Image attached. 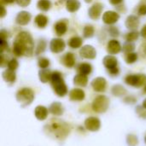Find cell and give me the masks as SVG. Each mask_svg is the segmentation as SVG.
<instances>
[{"label":"cell","instance_id":"obj_1","mask_svg":"<svg viewBox=\"0 0 146 146\" xmlns=\"http://www.w3.org/2000/svg\"><path fill=\"white\" fill-rule=\"evenodd\" d=\"M34 43L31 34L27 32H21L15 37L13 44V52L17 56H31L33 53Z\"/></svg>","mask_w":146,"mask_h":146},{"label":"cell","instance_id":"obj_2","mask_svg":"<svg viewBox=\"0 0 146 146\" xmlns=\"http://www.w3.org/2000/svg\"><path fill=\"white\" fill-rule=\"evenodd\" d=\"M51 86L54 89L56 94L59 97H64L68 93V88L64 83L62 75L60 72L55 71L52 73L51 76Z\"/></svg>","mask_w":146,"mask_h":146},{"label":"cell","instance_id":"obj_3","mask_svg":"<svg viewBox=\"0 0 146 146\" xmlns=\"http://www.w3.org/2000/svg\"><path fill=\"white\" fill-rule=\"evenodd\" d=\"M16 99L22 106H27L33 101L34 93L30 88H22L16 93Z\"/></svg>","mask_w":146,"mask_h":146},{"label":"cell","instance_id":"obj_4","mask_svg":"<svg viewBox=\"0 0 146 146\" xmlns=\"http://www.w3.org/2000/svg\"><path fill=\"white\" fill-rule=\"evenodd\" d=\"M50 129L54 134H56V137L62 139L65 138L69 133L68 126L66 123L58 121H53L50 125Z\"/></svg>","mask_w":146,"mask_h":146},{"label":"cell","instance_id":"obj_5","mask_svg":"<svg viewBox=\"0 0 146 146\" xmlns=\"http://www.w3.org/2000/svg\"><path fill=\"white\" fill-rule=\"evenodd\" d=\"M110 105L109 98L104 95L98 96L92 102V109L97 113H104Z\"/></svg>","mask_w":146,"mask_h":146},{"label":"cell","instance_id":"obj_6","mask_svg":"<svg viewBox=\"0 0 146 146\" xmlns=\"http://www.w3.org/2000/svg\"><path fill=\"white\" fill-rule=\"evenodd\" d=\"M104 67L108 69V72L112 76H116L119 74V68H118V61L116 57L114 56H106L103 60Z\"/></svg>","mask_w":146,"mask_h":146},{"label":"cell","instance_id":"obj_7","mask_svg":"<svg viewBox=\"0 0 146 146\" xmlns=\"http://www.w3.org/2000/svg\"><path fill=\"white\" fill-rule=\"evenodd\" d=\"M125 82L134 87H141L146 83V75L139 74H129L126 77Z\"/></svg>","mask_w":146,"mask_h":146},{"label":"cell","instance_id":"obj_8","mask_svg":"<svg viewBox=\"0 0 146 146\" xmlns=\"http://www.w3.org/2000/svg\"><path fill=\"white\" fill-rule=\"evenodd\" d=\"M65 42L62 38H53L50 44V49L53 53H61L65 49Z\"/></svg>","mask_w":146,"mask_h":146},{"label":"cell","instance_id":"obj_9","mask_svg":"<svg viewBox=\"0 0 146 146\" xmlns=\"http://www.w3.org/2000/svg\"><path fill=\"white\" fill-rule=\"evenodd\" d=\"M85 127L89 131L96 132L99 130L101 127V122L97 117H89L85 121Z\"/></svg>","mask_w":146,"mask_h":146},{"label":"cell","instance_id":"obj_10","mask_svg":"<svg viewBox=\"0 0 146 146\" xmlns=\"http://www.w3.org/2000/svg\"><path fill=\"white\" fill-rule=\"evenodd\" d=\"M104 9V5L100 3H94L88 10V15L91 19L92 20H98L102 14V10Z\"/></svg>","mask_w":146,"mask_h":146},{"label":"cell","instance_id":"obj_11","mask_svg":"<svg viewBox=\"0 0 146 146\" xmlns=\"http://www.w3.org/2000/svg\"><path fill=\"white\" fill-rule=\"evenodd\" d=\"M80 55L86 59H94L97 56V51L92 45H85L80 50Z\"/></svg>","mask_w":146,"mask_h":146},{"label":"cell","instance_id":"obj_12","mask_svg":"<svg viewBox=\"0 0 146 146\" xmlns=\"http://www.w3.org/2000/svg\"><path fill=\"white\" fill-rule=\"evenodd\" d=\"M107 86L106 80L103 77H98L92 81V86L94 91L98 92H103L105 91Z\"/></svg>","mask_w":146,"mask_h":146},{"label":"cell","instance_id":"obj_13","mask_svg":"<svg viewBox=\"0 0 146 146\" xmlns=\"http://www.w3.org/2000/svg\"><path fill=\"white\" fill-rule=\"evenodd\" d=\"M120 19V15L115 11H106L103 15V21L105 24H115Z\"/></svg>","mask_w":146,"mask_h":146},{"label":"cell","instance_id":"obj_14","mask_svg":"<svg viewBox=\"0 0 146 146\" xmlns=\"http://www.w3.org/2000/svg\"><path fill=\"white\" fill-rule=\"evenodd\" d=\"M31 18H32V15L29 12L21 11L18 13V15L15 17V22L18 25L25 26V25H27L29 23V21H31Z\"/></svg>","mask_w":146,"mask_h":146},{"label":"cell","instance_id":"obj_15","mask_svg":"<svg viewBox=\"0 0 146 146\" xmlns=\"http://www.w3.org/2000/svg\"><path fill=\"white\" fill-rule=\"evenodd\" d=\"M121 50V45L120 42L116 39L110 40L107 44V51L110 55H115L118 54Z\"/></svg>","mask_w":146,"mask_h":146},{"label":"cell","instance_id":"obj_16","mask_svg":"<svg viewBox=\"0 0 146 146\" xmlns=\"http://www.w3.org/2000/svg\"><path fill=\"white\" fill-rule=\"evenodd\" d=\"M139 19L136 16V15H129L127 20H126V27L128 29H131L133 31H134L135 29H137L139 26Z\"/></svg>","mask_w":146,"mask_h":146},{"label":"cell","instance_id":"obj_17","mask_svg":"<svg viewBox=\"0 0 146 146\" xmlns=\"http://www.w3.org/2000/svg\"><path fill=\"white\" fill-rule=\"evenodd\" d=\"M85 96L84 91L79 88H74L69 92V98L72 101H82L85 98Z\"/></svg>","mask_w":146,"mask_h":146},{"label":"cell","instance_id":"obj_18","mask_svg":"<svg viewBox=\"0 0 146 146\" xmlns=\"http://www.w3.org/2000/svg\"><path fill=\"white\" fill-rule=\"evenodd\" d=\"M62 62L68 68H73L75 64V57H74V54L71 52L66 53L62 58Z\"/></svg>","mask_w":146,"mask_h":146},{"label":"cell","instance_id":"obj_19","mask_svg":"<svg viewBox=\"0 0 146 146\" xmlns=\"http://www.w3.org/2000/svg\"><path fill=\"white\" fill-rule=\"evenodd\" d=\"M35 116L39 121H44L48 115V110L44 106H38L34 110Z\"/></svg>","mask_w":146,"mask_h":146},{"label":"cell","instance_id":"obj_20","mask_svg":"<svg viewBox=\"0 0 146 146\" xmlns=\"http://www.w3.org/2000/svg\"><path fill=\"white\" fill-rule=\"evenodd\" d=\"M49 110L54 115H62L63 114L64 109H63L62 104H60L58 102H55L50 105Z\"/></svg>","mask_w":146,"mask_h":146},{"label":"cell","instance_id":"obj_21","mask_svg":"<svg viewBox=\"0 0 146 146\" xmlns=\"http://www.w3.org/2000/svg\"><path fill=\"white\" fill-rule=\"evenodd\" d=\"M80 7V3L79 0H67L66 2V9L68 11L71 13L76 12Z\"/></svg>","mask_w":146,"mask_h":146},{"label":"cell","instance_id":"obj_22","mask_svg":"<svg viewBox=\"0 0 146 146\" xmlns=\"http://www.w3.org/2000/svg\"><path fill=\"white\" fill-rule=\"evenodd\" d=\"M51 76H52V73L50 70L49 69H42L38 72V77L41 82L43 83H47L49 81L51 80Z\"/></svg>","mask_w":146,"mask_h":146},{"label":"cell","instance_id":"obj_23","mask_svg":"<svg viewBox=\"0 0 146 146\" xmlns=\"http://www.w3.org/2000/svg\"><path fill=\"white\" fill-rule=\"evenodd\" d=\"M74 83L76 86H86L88 83V78L87 75L82 74H78L74 76Z\"/></svg>","mask_w":146,"mask_h":146},{"label":"cell","instance_id":"obj_24","mask_svg":"<svg viewBox=\"0 0 146 146\" xmlns=\"http://www.w3.org/2000/svg\"><path fill=\"white\" fill-rule=\"evenodd\" d=\"M55 31H56V33L58 35V36H62L66 33L67 32V24L62 21H57L55 26Z\"/></svg>","mask_w":146,"mask_h":146},{"label":"cell","instance_id":"obj_25","mask_svg":"<svg viewBox=\"0 0 146 146\" xmlns=\"http://www.w3.org/2000/svg\"><path fill=\"white\" fill-rule=\"evenodd\" d=\"M48 21H49V20H48L47 16H45L44 15H42V14L38 15L35 17V19H34L35 24H36L39 28H44V27H45L47 26V24H48Z\"/></svg>","mask_w":146,"mask_h":146},{"label":"cell","instance_id":"obj_26","mask_svg":"<svg viewBox=\"0 0 146 146\" xmlns=\"http://www.w3.org/2000/svg\"><path fill=\"white\" fill-rule=\"evenodd\" d=\"M3 80H4L6 82L10 83V84H13V83L15 81L16 75H15V71L10 70V69H7V70H5V71L3 73Z\"/></svg>","mask_w":146,"mask_h":146},{"label":"cell","instance_id":"obj_27","mask_svg":"<svg viewBox=\"0 0 146 146\" xmlns=\"http://www.w3.org/2000/svg\"><path fill=\"white\" fill-rule=\"evenodd\" d=\"M82 43H83V40L79 36H74L73 38H71L69 40H68V46L73 48V49H77V48H80L81 45H82Z\"/></svg>","mask_w":146,"mask_h":146},{"label":"cell","instance_id":"obj_28","mask_svg":"<svg viewBox=\"0 0 146 146\" xmlns=\"http://www.w3.org/2000/svg\"><path fill=\"white\" fill-rule=\"evenodd\" d=\"M92 71V67L91 64L89 63H80L79 66H78V72L79 74H85V75H87V74H90Z\"/></svg>","mask_w":146,"mask_h":146},{"label":"cell","instance_id":"obj_29","mask_svg":"<svg viewBox=\"0 0 146 146\" xmlns=\"http://www.w3.org/2000/svg\"><path fill=\"white\" fill-rule=\"evenodd\" d=\"M113 95L116 96V97H121L123 95H125L127 93V90L121 85H115L112 87L111 90Z\"/></svg>","mask_w":146,"mask_h":146},{"label":"cell","instance_id":"obj_30","mask_svg":"<svg viewBox=\"0 0 146 146\" xmlns=\"http://www.w3.org/2000/svg\"><path fill=\"white\" fill-rule=\"evenodd\" d=\"M37 6L42 11H48L51 7V2L50 0H38Z\"/></svg>","mask_w":146,"mask_h":146},{"label":"cell","instance_id":"obj_31","mask_svg":"<svg viewBox=\"0 0 146 146\" xmlns=\"http://www.w3.org/2000/svg\"><path fill=\"white\" fill-rule=\"evenodd\" d=\"M139 33H138V31L134 30V31L127 33L125 36V38L127 42H134L135 40L139 38Z\"/></svg>","mask_w":146,"mask_h":146},{"label":"cell","instance_id":"obj_32","mask_svg":"<svg viewBox=\"0 0 146 146\" xmlns=\"http://www.w3.org/2000/svg\"><path fill=\"white\" fill-rule=\"evenodd\" d=\"M83 35L85 38H89L94 35V28L91 25H86L83 29Z\"/></svg>","mask_w":146,"mask_h":146},{"label":"cell","instance_id":"obj_33","mask_svg":"<svg viewBox=\"0 0 146 146\" xmlns=\"http://www.w3.org/2000/svg\"><path fill=\"white\" fill-rule=\"evenodd\" d=\"M45 48H46V42L44 39L39 40V42H38V44L37 45L36 50H35V54L39 55V54L43 53L45 50Z\"/></svg>","mask_w":146,"mask_h":146},{"label":"cell","instance_id":"obj_34","mask_svg":"<svg viewBox=\"0 0 146 146\" xmlns=\"http://www.w3.org/2000/svg\"><path fill=\"white\" fill-rule=\"evenodd\" d=\"M125 60H126L127 63H128V64L134 63L138 60V54L134 53V52L128 53V54H127V56L125 57Z\"/></svg>","mask_w":146,"mask_h":146},{"label":"cell","instance_id":"obj_35","mask_svg":"<svg viewBox=\"0 0 146 146\" xmlns=\"http://www.w3.org/2000/svg\"><path fill=\"white\" fill-rule=\"evenodd\" d=\"M127 143L129 146H136L139 144V139L137 136L133 134H129L127 137Z\"/></svg>","mask_w":146,"mask_h":146},{"label":"cell","instance_id":"obj_36","mask_svg":"<svg viewBox=\"0 0 146 146\" xmlns=\"http://www.w3.org/2000/svg\"><path fill=\"white\" fill-rule=\"evenodd\" d=\"M123 51L126 53V54H128V53H131L135 49V44L133 43V42H127L124 45H123Z\"/></svg>","mask_w":146,"mask_h":146},{"label":"cell","instance_id":"obj_37","mask_svg":"<svg viewBox=\"0 0 146 146\" xmlns=\"http://www.w3.org/2000/svg\"><path fill=\"white\" fill-rule=\"evenodd\" d=\"M38 64L40 68L44 69L50 66V61H49V59H47L45 57H40L38 61Z\"/></svg>","mask_w":146,"mask_h":146},{"label":"cell","instance_id":"obj_38","mask_svg":"<svg viewBox=\"0 0 146 146\" xmlns=\"http://www.w3.org/2000/svg\"><path fill=\"white\" fill-rule=\"evenodd\" d=\"M136 113L139 115V117H141L143 119H146V109L143 105L142 106H140V105L137 106V108H136Z\"/></svg>","mask_w":146,"mask_h":146},{"label":"cell","instance_id":"obj_39","mask_svg":"<svg viewBox=\"0 0 146 146\" xmlns=\"http://www.w3.org/2000/svg\"><path fill=\"white\" fill-rule=\"evenodd\" d=\"M7 65H8V69L13 70V71H15V70L18 68V66H19L18 62H17V60H16L15 58H12V59L8 62Z\"/></svg>","mask_w":146,"mask_h":146},{"label":"cell","instance_id":"obj_40","mask_svg":"<svg viewBox=\"0 0 146 146\" xmlns=\"http://www.w3.org/2000/svg\"><path fill=\"white\" fill-rule=\"evenodd\" d=\"M15 2L21 7H27V6H28L30 4L31 0H15Z\"/></svg>","mask_w":146,"mask_h":146},{"label":"cell","instance_id":"obj_41","mask_svg":"<svg viewBox=\"0 0 146 146\" xmlns=\"http://www.w3.org/2000/svg\"><path fill=\"white\" fill-rule=\"evenodd\" d=\"M139 15H146V4H142L138 9Z\"/></svg>","mask_w":146,"mask_h":146},{"label":"cell","instance_id":"obj_42","mask_svg":"<svg viewBox=\"0 0 146 146\" xmlns=\"http://www.w3.org/2000/svg\"><path fill=\"white\" fill-rule=\"evenodd\" d=\"M109 32H110V35L113 36V37H117V36L119 35V30H118L115 27H111L110 28Z\"/></svg>","mask_w":146,"mask_h":146},{"label":"cell","instance_id":"obj_43","mask_svg":"<svg viewBox=\"0 0 146 146\" xmlns=\"http://www.w3.org/2000/svg\"><path fill=\"white\" fill-rule=\"evenodd\" d=\"M0 34H1V38L5 39V40H6V38L9 37V33H8L6 30H3V29H2V30H1Z\"/></svg>","mask_w":146,"mask_h":146},{"label":"cell","instance_id":"obj_44","mask_svg":"<svg viewBox=\"0 0 146 146\" xmlns=\"http://www.w3.org/2000/svg\"><path fill=\"white\" fill-rule=\"evenodd\" d=\"M140 53L142 54V57L146 59V44H143L140 48Z\"/></svg>","mask_w":146,"mask_h":146},{"label":"cell","instance_id":"obj_45","mask_svg":"<svg viewBox=\"0 0 146 146\" xmlns=\"http://www.w3.org/2000/svg\"><path fill=\"white\" fill-rule=\"evenodd\" d=\"M110 3L113 4V5H118V4H120L121 3H122L123 0H110Z\"/></svg>","mask_w":146,"mask_h":146},{"label":"cell","instance_id":"obj_46","mask_svg":"<svg viewBox=\"0 0 146 146\" xmlns=\"http://www.w3.org/2000/svg\"><path fill=\"white\" fill-rule=\"evenodd\" d=\"M140 34L143 38H146V25L141 29V32H140Z\"/></svg>","mask_w":146,"mask_h":146},{"label":"cell","instance_id":"obj_47","mask_svg":"<svg viewBox=\"0 0 146 146\" xmlns=\"http://www.w3.org/2000/svg\"><path fill=\"white\" fill-rule=\"evenodd\" d=\"M15 0H1L2 3H6V4H9V3H13Z\"/></svg>","mask_w":146,"mask_h":146},{"label":"cell","instance_id":"obj_48","mask_svg":"<svg viewBox=\"0 0 146 146\" xmlns=\"http://www.w3.org/2000/svg\"><path fill=\"white\" fill-rule=\"evenodd\" d=\"M1 9H2V12H1V17L3 18V17L5 15V14H6L5 9H4V7H3V5H1Z\"/></svg>","mask_w":146,"mask_h":146},{"label":"cell","instance_id":"obj_49","mask_svg":"<svg viewBox=\"0 0 146 146\" xmlns=\"http://www.w3.org/2000/svg\"><path fill=\"white\" fill-rule=\"evenodd\" d=\"M143 106H144V107L146 109V99L144 101V102H143Z\"/></svg>","mask_w":146,"mask_h":146},{"label":"cell","instance_id":"obj_50","mask_svg":"<svg viewBox=\"0 0 146 146\" xmlns=\"http://www.w3.org/2000/svg\"><path fill=\"white\" fill-rule=\"evenodd\" d=\"M85 1H86V3H91V2H92V0H85Z\"/></svg>","mask_w":146,"mask_h":146},{"label":"cell","instance_id":"obj_51","mask_svg":"<svg viewBox=\"0 0 146 146\" xmlns=\"http://www.w3.org/2000/svg\"><path fill=\"white\" fill-rule=\"evenodd\" d=\"M144 92L146 93V85H145V88H144Z\"/></svg>","mask_w":146,"mask_h":146},{"label":"cell","instance_id":"obj_52","mask_svg":"<svg viewBox=\"0 0 146 146\" xmlns=\"http://www.w3.org/2000/svg\"><path fill=\"white\" fill-rule=\"evenodd\" d=\"M145 144H146V136H145Z\"/></svg>","mask_w":146,"mask_h":146}]
</instances>
